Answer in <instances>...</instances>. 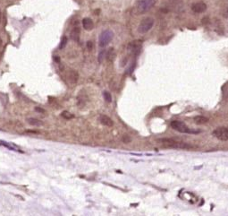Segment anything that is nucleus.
Instances as JSON below:
<instances>
[{
	"instance_id": "obj_1",
	"label": "nucleus",
	"mask_w": 228,
	"mask_h": 216,
	"mask_svg": "<svg viewBox=\"0 0 228 216\" xmlns=\"http://www.w3.org/2000/svg\"><path fill=\"white\" fill-rule=\"evenodd\" d=\"M158 143L162 144L164 147L166 148H173V149H185L189 150L192 149V145H190L187 143H183L181 141H176L171 138H162L158 140Z\"/></svg>"
},
{
	"instance_id": "obj_2",
	"label": "nucleus",
	"mask_w": 228,
	"mask_h": 216,
	"mask_svg": "<svg viewBox=\"0 0 228 216\" xmlns=\"http://www.w3.org/2000/svg\"><path fill=\"white\" fill-rule=\"evenodd\" d=\"M171 127L174 129V130L180 132L183 134H199L200 131H195L190 129L185 123H183V121L180 120H173L170 124Z\"/></svg>"
},
{
	"instance_id": "obj_3",
	"label": "nucleus",
	"mask_w": 228,
	"mask_h": 216,
	"mask_svg": "<svg viewBox=\"0 0 228 216\" xmlns=\"http://www.w3.org/2000/svg\"><path fill=\"white\" fill-rule=\"evenodd\" d=\"M154 19L151 17H147L144 18V19L140 22V23L139 24L138 27V32L141 34H144L146 32H149L150 30H151V28L154 25Z\"/></svg>"
},
{
	"instance_id": "obj_4",
	"label": "nucleus",
	"mask_w": 228,
	"mask_h": 216,
	"mask_svg": "<svg viewBox=\"0 0 228 216\" xmlns=\"http://www.w3.org/2000/svg\"><path fill=\"white\" fill-rule=\"evenodd\" d=\"M156 3V0H139L137 4V10L140 14H144L150 10Z\"/></svg>"
},
{
	"instance_id": "obj_5",
	"label": "nucleus",
	"mask_w": 228,
	"mask_h": 216,
	"mask_svg": "<svg viewBox=\"0 0 228 216\" xmlns=\"http://www.w3.org/2000/svg\"><path fill=\"white\" fill-rule=\"evenodd\" d=\"M113 38H114V33L112 30H104L100 35V40H98L100 47L101 48L106 47L108 43L113 40Z\"/></svg>"
},
{
	"instance_id": "obj_6",
	"label": "nucleus",
	"mask_w": 228,
	"mask_h": 216,
	"mask_svg": "<svg viewBox=\"0 0 228 216\" xmlns=\"http://www.w3.org/2000/svg\"><path fill=\"white\" fill-rule=\"evenodd\" d=\"M212 135L220 141H228V127H217L213 131Z\"/></svg>"
},
{
	"instance_id": "obj_7",
	"label": "nucleus",
	"mask_w": 228,
	"mask_h": 216,
	"mask_svg": "<svg viewBox=\"0 0 228 216\" xmlns=\"http://www.w3.org/2000/svg\"><path fill=\"white\" fill-rule=\"evenodd\" d=\"M192 10L194 12V13H197V14L204 13V12L207 10V5L205 3H202V2L195 3L192 5Z\"/></svg>"
},
{
	"instance_id": "obj_8",
	"label": "nucleus",
	"mask_w": 228,
	"mask_h": 216,
	"mask_svg": "<svg viewBox=\"0 0 228 216\" xmlns=\"http://www.w3.org/2000/svg\"><path fill=\"white\" fill-rule=\"evenodd\" d=\"M140 48H141V42L140 41H133L130 43L129 45V49L132 51V53L135 56H137L138 54L140 52Z\"/></svg>"
},
{
	"instance_id": "obj_9",
	"label": "nucleus",
	"mask_w": 228,
	"mask_h": 216,
	"mask_svg": "<svg viewBox=\"0 0 228 216\" xmlns=\"http://www.w3.org/2000/svg\"><path fill=\"white\" fill-rule=\"evenodd\" d=\"M100 121L102 125L107 126V127H113L114 126V121L113 119L109 118L107 115H101L100 117Z\"/></svg>"
},
{
	"instance_id": "obj_10",
	"label": "nucleus",
	"mask_w": 228,
	"mask_h": 216,
	"mask_svg": "<svg viewBox=\"0 0 228 216\" xmlns=\"http://www.w3.org/2000/svg\"><path fill=\"white\" fill-rule=\"evenodd\" d=\"M82 27L86 30H91L92 29L94 28V23H93V21L90 19V18H88V17L84 18V19L82 20Z\"/></svg>"
},
{
	"instance_id": "obj_11",
	"label": "nucleus",
	"mask_w": 228,
	"mask_h": 216,
	"mask_svg": "<svg viewBox=\"0 0 228 216\" xmlns=\"http://www.w3.org/2000/svg\"><path fill=\"white\" fill-rule=\"evenodd\" d=\"M80 34H81V30H80V28L79 27L73 28V30H72V32H71V38H72V40H73L74 41H79V40H80Z\"/></svg>"
},
{
	"instance_id": "obj_12",
	"label": "nucleus",
	"mask_w": 228,
	"mask_h": 216,
	"mask_svg": "<svg viewBox=\"0 0 228 216\" xmlns=\"http://www.w3.org/2000/svg\"><path fill=\"white\" fill-rule=\"evenodd\" d=\"M193 120L195 122V124L197 125H204L208 122V119H207L206 117H203V116H197L195 117Z\"/></svg>"
},
{
	"instance_id": "obj_13",
	"label": "nucleus",
	"mask_w": 228,
	"mask_h": 216,
	"mask_svg": "<svg viewBox=\"0 0 228 216\" xmlns=\"http://www.w3.org/2000/svg\"><path fill=\"white\" fill-rule=\"evenodd\" d=\"M78 78H79V76H78V74L76 71H73V70H71L70 73H69V79H70V81L72 83H74L78 81Z\"/></svg>"
},
{
	"instance_id": "obj_14",
	"label": "nucleus",
	"mask_w": 228,
	"mask_h": 216,
	"mask_svg": "<svg viewBox=\"0 0 228 216\" xmlns=\"http://www.w3.org/2000/svg\"><path fill=\"white\" fill-rule=\"evenodd\" d=\"M27 122L29 123L30 125H32V126H40V125H41L40 120L37 119H34V118L28 119H27Z\"/></svg>"
},
{
	"instance_id": "obj_15",
	"label": "nucleus",
	"mask_w": 228,
	"mask_h": 216,
	"mask_svg": "<svg viewBox=\"0 0 228 216\" xmlns=\"http://www.w3.org/2000/svg\"><path fill=\"white\" fill-rule=\"evenodd\" d=\"M103 97H104V100L106 101L107 102H111L112 101V95L109 91H105L103 92Z\"/></svg>"
},
{
	"instance_id": "obj_16",
	"label": "nucleus",
	"mask_w": 228,
	"mask_h": 216,
	"mask_svg": "<svg viewBox=\"0 0 228 216\" xmlns=\"http://www.w3.org/2000/svg\"><path fill=\"white\" fill-rule=\"evenodd\" d=\"M61 116H62L63 118L65 119H72L74 118V115L72 114V113H70L69 111H66V110L63 111L62 114H61Z\"/></svg>"
},
{
	"instance_id": "obj_17",
	"label": "nucleus",
	"mask_w": 228,
	"mask_h": 216,
	"mask_svg": "<svg viewBox=\"0 0 228 216\" xmlns=\"http://www.w3.org/2000/svg\"><path fill=\"white\" fill-rule=\"evenodd\" d=\"M66 45H67V37L66 36H63L62 39H61V41H60L59 48L60 49H63V48H65Z\"/></svg>"
},
{
	"instance_id": "obj_18",
	"label": "nucleus",
	"mask_w": 228,
	"mask_h": 216,
	"mask_svg": "<svg viewBox=\"0 0 228 216\" xmlns=\"http://www.w3.org/2000/svg\"><path fill=\"white\" fill-rule=\"evenodd\" d=\"M107 58L108 60H113L114 58H115V51H114V48H110L108 52H107Z\"/></svg>"
},
{
	"instance_id": "obj_19",
	"label": "nucleus",
	"mask_w": 228,
	"mask_h": 216,
	"mask_svg": "<svg viewBox=\"0 0 228 216\" xmlns=\"http://www.w3.org/2000/svg\"><path fill=\"white\" fill-rule=\"evenodd\" d=\"M122 140H123V142H124L125 144H129V143H130V142L132 141V138H131L130 135H125L124 136H123Z\"/></svg>"
},
{
	"instance_id": "obj_20",
	"label": "nucleus",
	"mask_w": 228,
	"mask_h": 216,
	"mask_svg": "<svg viewBox=\"0 0 228 216\" xmlns=\"http://www.w3.org/2000/svg\"><path fill=\"white\" fill-rule=\"evenodd\" d=\"M105 56H106V51H105V50L100 51V55H98V62L101 63V62H102V60H103V58H105Z\"/></svg>"
},
{
	"instance_id": "obj_21",
	"label": "nucleus",
	"mask_w": 228,
	"mask_h": 216,
	"mask_svg": "<svg viewBox=\"0 0 228 216\" xmlns=\"http://www.w3.org/2000/svg\"><path fill=\"white\" fill-rule=\"evenodd\" d=\"M35 111L36 112H39V113H45L46 112V110L44 109H42V108H40V107H35Z\"/></svg>"
},
{
	"instance_id": "obj_22",
	"label": "nucleus",
	"mask_w": 228,
	"mask_h": 216,
	"mask_svg": "<svg viewBox=\"0 0 228 216\" xmlns=\"http://www.w3.org/2000/svg\"><path fill=\"white\" fill-rule=\"evenodd\" d=\"M87 48L90 49V50H91V48H92V42L91 41H88L87 42Z\"/></svg>"
},
{
	"instance_id": "obj_23",
	"label": "nucleus",
	"mask_w": 228,
	"mask_h": 216,
	"mask_svg": "<svg viewBox=\"0 0 228 216\" xmlns=\"http://www.w3.org/2000/svg\"><path fill=\"white\" fill-rule=\"evenodd\" d=\"M54 59H55V62H57V63H58V62H60V58H59V57H57V56H55V57L54 58Z\"/></svg>"
},
{
	"instance_id": "obj_24",
	"label": "nucleus",
	"mask_w": 228,
	"mask_h": 216,
	"mask_svg": "<svg viewBox=\"0 0 228 216\" xmlns=\"http://www.w3.org/2000/svg\"><path fill=\"white\" fill-rule=\"evenodd\" d=\"M0 21H1V11H0Z\"/></svg>"
}]
</instances>
